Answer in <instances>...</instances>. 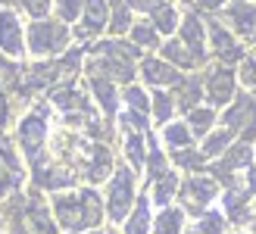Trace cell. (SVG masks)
I'll return each mask as SVG.
<instances>
[{"instance_id":"6da1fadb","label":"cell","mask_w":256,"mask_h":234,"mask_svg":"<svg viewBox=\"0 0 256 234\" xmlns=\"http://www.w3.org/2000/svg\"><path fill=\"white\" fill-rule=\"evenodd\" d=\"M54 212L66 231L94 228L100 222V197L94 190H82L78 197L75 194H62V197H54Z\"/></svg>"},{"instance_id":"7a4b0ae2","label":"cell","mask_w":256,"mask_h":234,"mask_svg":"<svg viewBox=\"0 0 256 234\" xmlns=\"http://www.w3.org/2000/svg\"><path fill=\"white\" fill-rule=\"evenodd\" d=\"M69 44V28L62 22L38 19L28 28V50L34 56H56L62 47Z\"/></svg>"},{"instance_id":"3957f363","label":"cell","mask_w":256,"mask_h":234,"mask_svg":"<svg viewBox=\"0 0 256 234\" xmlns=\"http://www.w3.org/2000/svg\"><path fill=\"white\" fill-rule=\"evenodd\" d=\"M222 122H225V132L240 134V140L250 144V140L256 138V103H253V97L244 94V97L232 100V106L225 110Z\"/></svg>"},{"instance_id":"277c9868","label":"cell","mask_w":256,"mask_h":234,"mask_svg":"<svg viewBox=\"0 0 256 234\" xmlns=\"http://www.w3.org/2000/svg\"><path fill=\"white\" fill-rule=\"evenodd\" d=\"M132 203H134V175L128 172V168H119L116 178H112V184H110V197H106L110 216L116 218V222H122L128 216V210H132Z\"/></svg>"},{"instance_id":"5b68a950","label":"cell","mask_w":256,"mask_h":234,"mask_svg":"<svg viewBox=\"0 0 256 234\" xmlns=\"http://www.w3.org/2000/svg\"><path fill=\"white\" fill-rule=\"evenodd\" d=\"M44 140H47V125H44V119H41V112L25 116V119L19 122V144H22L25 156H28L32 162H38Z\"/></svg>"},{"instance_id":"8992f818","label":"cell","mask_w":256,"mask_h":234,"mask_svg":"<svg viewBox=\"0 0 256 234\" xmlns=\"http://www.w3.org/2000/svg\"><path fill=\"white\" fill-rule=\"evenodd\" d=\"M104 28H110V0H84L78 38H94Z\"/></svg>"},{"instance_id":"52a82bcc","label":"cell","mask_w":256,"mask_h":234,"mask_svg":"<svg viewBox=\"0 0 256 234\" xmlns=\"http://www.w3.org/2000/svg\"><path fill=\"white\" fill-rule=\"evenodd\" d=\"M203 88H206V97H210L212 106H225V103L234 97V72L225 69V66L212 69L206 75V82H203Z\"/></svg>"},{"instance_id":"ba28073f","label":"cell","mask_w":256,"mask_h":234,"mask_svg":"<svg viewBox=\"0 0 256 234\" xmlns=\"http://www.w3.org/2000/svg\"><path fill=\"white\" fill-rule=\"evenodd\" d=\"M182 197L188 203V210H194V212H203L210 206V200L216 197V181L212 178H200V175H190L184 181V188H182Z\"/></svg>"},{"instance_id":"9c48e42d","label":"cell","mask_w":256,"mask_h":234,"mask_svg":"<svg viewBox=\"0 0 256 234\" xmlns=\"http://www.w3.org/2000/svg\"><path fill=\"white\" fill-rule=\"evenodd\" d=\"M0 50L6 56H22V25L12 10H0Z\"/></svg>"},{"instance_id":"30bf717a","label":"cell","mask_w":256,"mask_h":234,"mask_svg":"<svg viewBox=\"0 0 256 234\" xmlns=\"http://www.w3.org/2000/svg\"><path fill=\"white\" fill-rule=\"evenodd\" d=\"M210 38H212V50L222 62H238V60H247L244 56V47L234 41L232 32H225L219 22H210Z\"/></svg>"},{"instance_id":"8fae6325","label":"cell","mask_w":256,"mask_h":234,"mask_svg":"<svg viewBox=\"0 0 256 234\" xmlns=\"http://www.w3.org/2000/svg\"><path fill=\"white\" fill-rule=\"evenodd\" d=\"M140 75H144V82L153 84V88H166V84H178V82H182V75H178V69L172 66V62L153 60V56H147L144 62H140Z\"/></svg>"},{"instance_id":"7c38bea8","label":"cell","mask_w":256,"mask_h":234,"mask_svg":"<svg viewBox=\"0 0 256 234\" xmlns=\"http://www.w3.org/2000/svg\"><path fill=\"white\" fill-rule=\"evenodd\" d=\"M19 234H54V222L41 203H28L19 216Z\"/></svg>"},{"instance_id":"4fadbf2b","label":"cell","mask_w":256,"mask_h":234,"mask_svg":"<svg viewBox=\"0 0 256 234\" xmlns=\"http://www.w3.org/2000/svg\"><path fill=\"white\" fill-rule=\"evenodd\" d=\"M225 16H228V22H232V28L238 34H247V38L256 34V6L253 4H247V0H234Z\"/></svg>"},{"instance_id":"5bb4252c","label":"cell","mask_w":256,"mask_h":234,"mask_svg":"<svg viewBox=\"0 0 256 234\" xmlns=\"http://www.w3.org/2000/svg\"><path fill=\"white\" fill-rule=\"evenodd\" d=\"M253 162V147L250 144H244V140H240L238 147H232L225 153V160H222V166H216L212 172L219 175L222 181H228V188H232V168H240V166H250Z\"/></svg>"},{"instance_id":"9a60e30c","label":"cell","mask_w":256,"mask_h":234,"mask_svg":"<svg viewBox=\"0 0 256 234\" xmlns=\"http://www.w3.org/2000/svg\"><path fill=\"white\" fill-rule=\"evenodd\" d=\"M200 97H203V78L188 75V78H182V82L175 84V106L178 110H184V112L197 110V100Z\"/></svg>"},{"instance_id":"2e32d148","label":"cell","mask_w":256,"mask_h":234,"mask_svg":"<svg viewBox=\"0 0 256 234\" xmlns=\"http://www.w3.org/2000/svg\"><path fill=\"white\" fill-rule=\"evenodd\" d=\"M190 54H194L197 60H203V22L197 19V16H184V22H182V38H178Z\"/></svg>"},{"instance_id":"e0dca14e","label":"cell","mask_w":256,"mask_h":234,"mask_svg":"<svg viewBox=\"0 0 256 234\" xmlns=\"http://www.w3.org/2000/svg\"><path fill=\"white\" fill-rule=\"evenodd\" d=\"M162 60L172 62V66H178V69H194V66H200V60L190 54L182 41H166L162 44Z\"/></svg>"},{"instance_id":"ac0fdd59","label":"cell","mask_w":256,"mask_h":234,"mask_svg":"<svg viewBox=\"0 0 256 234\" xmlns=\"http://www.w3.org/2000/svg\"><path fill=\"white\" fill-rule=\"evenodd\" d=\"M150 25L156 28L160 34H172L175 32V25H178V10L172 4H162L150 12Z\"/></svg>"},{"instance_id":"d6986e66","label":"cell","mask_w":256,"mask_h":234,"mask_svg":"<svg viewBox=\"0 0 256 234\" xmlns=\"http://www.w3.org/2000/svg\"><path fill=\"white\" fill-rule=\"evenodd\" d=\"M91 88H94V97L100 100L104 112H116V84L110 78H100V75H91Z\"/></svg>"},{"instance_id":"ffe728a7","label":"cell","mask_w":256,"mask_h":234,"mask_svg":"<svg viewBox=\"0 0 256 234\" xmlns=\"http://www.w3.org/2000/svg\"><path fill=\"white\" fill-rule=\"evenodd\" d=\"M225 212L232 222H247V212H250V200L244 190H228L225 194Z\"/></svg>"},{"instance_id":"44dd1931","label":"cell","mask_w":256,"mask_h":234,"mask_svg":"<svg viewBox=\"0 0 256 234\" xmlns=\"http://www.w3.org/2000/svg\"><path fill=\"white\" fill-rule=\"evenodd\" d=\"M190 140H194V132H190L188 122H172V125H166V144H169L172 150H188Z\"/></svg>"},{"instance_id":"7402d4cb","label":"cell","mask_w":256,"mask_h":234,"mask_svg":"<svg viewBox=\"0 0 256 234\" xmlns=\"http://www.w3.org/2000/svg\"><path fill=\"white\" fill-rule=\"evenodd\" d=\"M132 6L125 0H116L112 4V12H110V32L112 34H122V32H132Z\"/></svg>"},{"instance_id":"603a6c76","label":"cell","mask_w":256,"mask_h":234,"mask_svg":"<svg viewBox=\"0 0 256 234\" xmlns=\"http://www.w3.org/2000/svg\"><path fill=\"white\" fill-rule=\"evenodd\" d=\"M110 168H112L110 150H106V147H94V153H91V166H88V178H91V181H104V178L110 175Z\"/></svg>"},{"instance_id":"cb8c5ba5","label":"cell","mask_w":256,"mask_h":234,"mask_svg":"<svg viewBox=\"0 0 256 234\" xmlns=\"http://www.w3.org/2000/svg\"><path fill=\"white\" fill-rule=\"evenodd\" d=\"M212 122H216V110L212 106H197V110L188 112V125H190L194 134H210Z\"/></svg>"},{"instance_id":"d4e9b609","label":"cell","mask_w":256,"mask_h":234,"mask_svg":"<svg viewBox=\"0 0 256 234\" xmlns=\"http://www.w3.org/2000/svg\"><path fill=\"white\" fill-rule=\"evenodd\" d=\"M182 222H184L182 210H162L156 225H153V234H182Z\"/></svg>"},{"instance_id":"484cf974","label":"cell","mask_w":256,"mask_h":234,"mask_svg":"<svg viewBox=\"0 0 256 234\" xmlns=\"http://www.w3.org/2000/svg\"><path fill=\"white\" fill-rule=\"evenodd\" d=\"M178 190V175H172V172H166L162 178H156L153 181V203H160V206H166L172 200V194Z\"/></svg>"},{"instance_id":"4316f807","label":"cell","mask_w":256,"mask_h":234,"mask_svg":"<svg viewBox=\"0 0 256 234\" xmlns=\"http://www.w3.org/2000/svg\"><path fill=\"white\" fill-rule=\"evenodd\" d=\"M132 41H134V47H156L160 32L150 22H138V25H132Z\"/></svg>"},{"instance_id":"83f0119b","label":"cell","mask_w":256,"mask_h":234,"mask_svg":"<svg viewBox=\"0 0 256 234\" xmlns=\"http://www.w3.org/2000/svg\"><path fill=\"white\" fill-rule=\"evenodd\" d=\"M150 110H153V119H156V122H169V116H172V110H175V97L156 90V94H153V100H150Z\"/></svg>"},{"instance_id":"f1b7e54d","label":"cell","mask_w":256,"mask_h":234,"mask_svg":"<svg viewBox=\"0 0 256 234\" xmlns=\"http://www.w3.org/2000/svg\"><path fill=\"white\" fill-rule=\"evenodd\" d=\"M147 218H150L147 200H138V206H134V216L128 218V225H125V234H147Z\"/></svg>"},{"instance_id":"f546056e","label":"cell","mask_w":256,"mask_h":234,"mask_svg":"<svg viewBox=\"0 0 256 234\" xmlns=\"http://www.w3.org/2000/svg\"><path fill=\"white\" fill-rule=\"evenodd\" d=\"M228 140H232V132H225V128H222V132H216V134H210L206 140H203V156L210 160V156L225 153L228 150Z\"/></svg>"},{"instance_id":"4dcf8cb0","label":"cell","mask_w":256,"mask_h":234,"mask_svg":"<svg viewBox=\"0 0 256 234\" xmlns=\"http://www.w3.org/2000/svg\"><path fill=\"white\" fill-rule=\"evenodd\" d=\"M125 103H128V110L132 112H140V116H147V110H150V100H147V94L140 88H125Z\"/></svg>"},{"instance_id":"1f68e13d","label":"cell","mask_w":256,"mask_h":234,"mask_svg":"<svg viewBox=\"0 0 256 234\" xmlns=\"http://www.w3.org/2000/svg\"><path fill=\"white\" fill-rule=\"evenodd\" d=\"M56 12L62 22H75L84 12V0H56Z\"/></svg>"},{"instance_id":"d6a6232c","label":"cell","mask_w":256,"mask_h":234,"mask_svg":"<svg viewBox=\"0 0 256 234\" xmlns=\"http://www.w3.org/2000/svg\"><path fill=\"white\" fill-rule=\"evenodd\" d=\"M125 153H128V160H132L134 168L144 166V144H140V134H138V132L128 134V140H125Z\"/></svg>"},{"instance_id":"836d02e7","label":"cell","mask_w":256,"mask_h":234,"mask_svg":"<svg viewBox=\"0 0 256 234\" xmlns=\"http://www.w3.org/2000/svg\"><path fill=\"white\" fill-rule=\"evenodd\" d=\"M172 156H175V162L178 166H184V168H197V166H203V150H172Z\"/></svg>"},{"instance_id":"e575fe53","label":"cell","mask_w":256,"mask_h":234,"mask_svg":"<svg viewBox=\"0 0 256 234\" xmlns=\"http://www.w3.org/2000/svg\"><path fill=\"white\" fill-rule=\"evenodd\" d=\"M0 4H6V6H22V10H28L32 16H44L47 6H50V0H0Z\"/></svg>"},{"instance_id":"d590c367","label":"cell","mask_w":256,"mask_h":234,"mask_svg":"<svg viewBox=\"0 0 256 234\" xmlns=\"http://www.w3.org/2000/svg\"><path fill=\"white\" fill-rule=\"evenodd\" d=\"M240 82H244L253 90V97H256V56L244 60V66H240Z\"/></svg>"},{"instance_id":"8d00e7d4","label":"cell","mask_w":256,"mask_h":234,"mask_svg":"<svg viewBox=\"0 0 256 234\" xmlns=\"http://www.w3.org/2000/svg\"><path fill=\"white\" fill-rule=\"evenodd\" d=\"M16 181H19V175L16 172H12V168L6 166V160H4V156H0V197H4V194L12 188V184H16Z\"/></svg>"},{"instance_id":"74e56055","label":"cell","mask_w":256,"mask_h":234,"mask_svg":"<svg viewBox=\"0 0 256 234\" xmlns=\"http://www.w3.org/2000/svg\"><path fill=\"white\" fill-rule=\"evenodd\" d=\"M200 228L206 231V234H222V231H225V222H222V216L210 212V216H203V218H200Z\"/></svg>"},{"instance_id":"f35d334b","label":"cell","mask_w":256,"mask_h":234,"mask_svg":"<svg viewBox=\"0 0 256 234\" xmlns=\"http://www.w3.org/2000/svg\"><path fill=\"white\" fill-rule=\"evenodd\" d=\"M132 10H140V12H153L156 6H162V0H125Z\"/></svg>"},{"instance_id":"ab89813d","label":"cell","mask_w":256,"mask_h":234,"mask_svg":"<svg viewBox=\"0 0 256 234\" xmlns=\"http://www.w3.org/2000/svg\"><path fill=\"white\" fill-rule=\"evenodd\" d=\"M6 119H10V100H6V90L0 88V128L6 125Z\"/></svg>"},{"instance_id":"60d3db41","label":"cell","mask_w":256,"mask_h":234,"mask_svg":"<svg viewBox=\"0 0 256 234\" xmlns=\"http://www.w3.org/2000/svg\"><path fill=\"white\" fill-rule=\"evenodd\" d=\"M194 4H197L200 10H210V12H212V10H222V0H194Z\"/></svg>"},{"instance_id":"b9f144b4","label":"cell","mask_w":256,"mask_h":234,"mask_svg":"<svg viewBox=\"0 0 256 234\" xmlns=\"http://www.w3.org/2000/svg\"><path fill=\"white\" fill-rule=\"evenodd\" d=\"M188 234H206V231H203V228H200V225H194V228H190V231H188Z\"/></svg>"},{"instance_id":"7bdbcfd3","label":"cell","mask_w":256,"mask_h":234,"mask_svg":"<svg viewBox=\"0 0 256 234\" xmlns=\"http://www.w3.org/2000/svg\"><path fill=\"white\" fill-rule=\"evenodd\" d=\"M91 234H100V231H91Z\"/></svg>"},{"instance_id":"ee69618b","label":"cell","mask_w":256,"mask_h":234,"mask_svg":"<svg viewBox=\"0 0 256 234\" xmlns=\"http://www.w3.org/2000/svg\"><path fill=\"white\" fill-rule=\"evenodd\" d=\"M253 41H256V34H253Z\"/></svg>"}]
</instances>
